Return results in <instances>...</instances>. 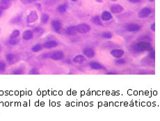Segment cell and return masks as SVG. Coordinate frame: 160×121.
Listing matches in <instances>:
<instances>
[{"label":"cell","mask_w":160,"mask_h":121,"mask_svg":"<svg viewBox=\"0 0 160 121\" xmlns=\"http://www.w3.org/2000/svg\"><path fill=\"white\" fill-rule=\"evenodd\" d=\"M112 15L109 11H104L101 15V19L102 21H104V22L109 21L112 19Z\"/></svg>","instance_id":"obj_17"},{"label":"cell","mask_w":160,"mask_h":121,"mask_svg":"<svg viewBox=\"0 0 160 121\" xmlns=\"http://www.w3.org/2000/svg\"><path fill=\"white\" fill-rule=\"evenodd\" d=\"M76 29H77V33H80V34H86L91 31V26L87 24L83 23V24H79L76 26Z\"/></svg>","instance_id":"obj_2"},{"label":"cell","mask_w":160,"mask_h":121,"mask_svg":"<svg viewBox=\"0 0 160 121\" xmlns=\"http://www.w3.org/2000/svg\"><path fill=\"white\" fill-rule=\"evenodd\" d=\"M64 53L61 51H57L53 52L52 53L50 54V58L53 60H62L64 58Z\"/></svg>","instance_id":"obj_7"},{"label":"cell","mask_w":160,"mask_h":121,"mask_svg":"<svg viewBox=\"0 0 160 121\" xmlns=\"http://www.w3.org/2000/svg\"><path fill=\"white\" fill-rule=\"evenodd\" d=\"M152 13V10L150 8H148V7H145V8H142L141 10H140L138 14V16L140 18L144 19L148 17L149 15H150Z\"/></svg>","instance_id":"obj_4"},{"label":"cell","mask_w":160,"mask_h":121,"mask_svg":"<svg viewBox=\"0 0 160 121\" xmlns=\"http://www.w3.org/2000/svg\"><path fill=\"white\" fill-rule=\"evenodd\" d=\"M58 46V43L56 42V41L54 40H50V41H48L45 42L43 45V47L44 49H53V48L56 47Z\"/></svg>","instance_id":"obj_12"},{"label":"cell","mask_w":160,"mask_h":121,"mask_svg":"<svg viewBox=\"0 0 160 121\" xmlns=\"http://www.w3.org/2000/svg\"><path fill=\"white\" fill-rule=\"evenodd\" d=\"M148 1H149V2H154L155 0H148Z\"/></svg>","instance_id":"obj_39"},{"label":"cell","mask_w":160,"mask_h":121,"mask_svg":"<svg viewBox=\"0 0 160 121\" xmlns=\"http://www.w3.org/2000/svg\"><path fill=\"white\" fill-rule=\"evenodd\" d=\"M128 2L132 3V4H138L141 2V0H128Z\"/></svg>","instance_id":"obj_33"},{"label":"cell","mask_w":160,"mask_h":121,"mask_svg":"<svg viewBox=\"0 0 160 121\" xmlns=\"http://www.w3.org/2000/svg\"><path fill=\"white\" fill-rule=\"evenodd\" d=\"M56 10L59 13H64L67 10V5L66 4H61L57 7Z\"/></svg>","instance_id":"obj_20"},{"label":"cell","mask_w":160,"mask_h":121,"mask_svg":"<svg viewBox=\"0 0 160 121\" xmlns=\"http://www.w3.org/2000/svg\"><path fill=\"white\" fill-rule=\"evenodd\" d=\"M39 73V70L37 67L31 68V70L29 71V74L30 75H38Z\"/></svg>","instance_id":"obj_27"},{"label":"cell","mask_w":160,"mask_h":121,"mask_svg":"<svg viewBox=\"0 0 160 121\" xmlns=\"http://www.w3.org/2000/svg\"><path fill=\"white\" fill-rule=\"evenodd\" d=\"M20 1L23 3H25V4H30V3L35 2L36 0H20Z\"/></svg>","instance_id":"obj_32"},{"label":"cell","mask_w":160,"mask_h":121,"mask_svg":"<svg viewBox=\"0 0 160 121\" xmlns=\"http://www.w3.org/2000/svg\"><path fill=\"white\" fill-rule=\"evenodd\" d=\"M12 73L13 74H14V75H21V74H24V73H25V68H17L16 69L13 70Z\"/></svg>","instance_id":"obj_22"},{"label":"cell","mask_w":160,"mask_h":121,"mask_svg":"<svg viewBox=\"0 0 160 121\" xmlns=\"http://www.w3.org/2000/svg\"><path fill=\"white\" fill-rule=\"evenodd\" d=\"M49 19H50V17L49 15L47 14H43L41 16V22L43 24H46L49 21Z\"/></svg>","instance_id":"obj_28"},{"label":"cell","mask_w":160,"mask_h":121,"mask_svg":"<svg viewBox=\"0 0 160 121\" xmlns=\"http://www.w3.org/2000/svg\"><path fill=\"white\" fill-rule=\"evenodd\" d=\"M33 31L31 30H27V31H24V33H22V39L27 40V41L33 38Z\"/></svg>","instance_id":"obj_15"},{"label":"cell","mask_w":160,"mask_h":121,"mask_svg":"<svg viewBox=\"0 0 160 121\" xmlns=\"http://www.w3.org/2000/svg\"><path fill=\"white\" fill-rule=\"evenodd\" d=\"M20 20H21V16H17L15 17H14V18L12 20H11V22H12V24H16V23L20 22Z\"/></svg>","instance_id":"obj_31"},{"label":"cell","mask_w":160,"mask_h":121,"mask_svg":"<svg viewBox=\"0 0 160 121\" xmlns=\"http://www.w3.org/2000/svg\"><path fill=\"white\" fill-rule=\"evenodd\" d=\"M43 49V45L40 44H35L32 47V51L34 52V53H37V52L40 51Z\"/></svg>","instance_id":"obj_23"},{"label":"cell","mask_w":160,"mask_h":121,"mask_svg":"<svg viewBox=\"0 0 160 121\" xmlns=\"http://www.w3.org/2000/svg\"><path fill=\"white\" fill-rule=\"evenodd\" d=\"M20 39H18L17 37H16V38H10L9 40H8V42H9V44H11V45L14 46L20 42Z\"/></svg>","instance_id":"obj_25"},{"label":"cell","mask_w":160,"mask_h":121,"mask_svg":"<svg viewBox=\"0 0 160 121\" xmlns=\"http://www.w3.org/2000/svg\"><path fill=\"white\" fill-rule=\"evenodd\" d=\"M35 6H37V8H38V9H39V8H40V10H41V5H40V4H35Z\"/></svg>","instance_id":"obj_36"},{"label":"cell","mask_w":160,"mask_h":121,"mask_svg":"<svg viewBox=\"0 0 160 121\" xmlns=\"http://www.w3.org/2000/svg\"><path fill=\"white\" fill-rule=\"evenodd\" d=\"M91 22L94 24L97 25V26H103V24H102V21H101V19L98 15H96V16H93L92 17Z\"/></svg>","instance_id":"obj_18"},{"label":"cell","mask_w":160,"mask_h":121,"mask_svg":"<svg viewBox=\"0 0 160 121\" xmlns=\"http://www.w3.org/2000/svg\"><path fill=\"white\" fill-rule=\"evenodd\" d=\"M73 2H77V1H78V0H72Z\"/></svg>","instance_id":"obj_41"},{"label":"cell","mask_w":160,"mask_h":121,"mask_svg":"<svg viewBox=\"0 0 160 121\" xmlns=\"http://www.w3.org/2000/svg\"><path fill=\"white\" fill-rule=\"evenodd\" d=\"M141 29V26L135 23H129L125 26V30L128 32H137Z\"/></svg>","instance_id":"obj_5"},{"label":"cell","mask_w":160,"mask_h":121,"mask_svg":"<svg viewBox=\"0 0 160 121\" xmlns=\"http://www.w3.org/2000/svg\"><path fill=\"white\" fill-rule=\"evenodd\" d=\"M111 2H116V1H118V0H110Z\"/></svg>","instance_id":"obj_40"},{"label":"cell","mask_w":160,"mask_h":121,"mask_svg":"<svg viewBox=\"0 0 160 121\" xmlns=\"http://www.w3.org/2000/svg\"><path fill=\"white\" fill-rule=\"evenodd\" d=\"M33 33H35L37 35H39V36H40V35H42L44 33V30L43 28H41V27H35V29H33Z\"/></svg>","instance_id":"obj_21"},{"label":"cell","mask_w":160,"mask_h":121,"mask_svg":"<svg viewBox=\"0 0 160 121\" xmlns=\"http://www.w3.org/2000/svg\"><path fill=\"white\" fill-rule=\"evenodd\" d=\"M38 19V15L37 12L35 10H32L27 15V22L28 24H31V23L35 22V21H37Z\"/></svg>","instance_id":"obj_3"},{"label":"cell","mask_w":160,"mask_h":121,"mask_svg":"<svg viewBox=\"0 0 160 121\" xmlns=\"http://www.w3.org/2000/svg\"><path fill=\"white\" fill-rule=\"evenodd\" d=\"M2 13H3V10H2V8H0V17L2 15Z\"/></svg>","instance_id":"obj_37"},{"label":"cell","mask_w":160,"mask_h":121,"mask_svg":"<svg viewBox=\"0 0 160 121\" xmlns=\"http://www.w3.org/2000/svg\"><path fill=\"white\" fill-rule=\"evenodd\" d=\"M110 54L114 57V58H121L123 56V55L125 54V51L123 49H113L111 50V51L110 52Z\"/></svg>","instance_id":"obj_10"},{"label":"cell","mask_w":160,"mask_h":121,"mask_svg":"<svg viewBox=\"0 0 160 121\" xmlns=\"http://www.w3.org/2000/svg\"><path fill=\"white\" fill-rule=\"evenodd\" d=\"M6 65L4 62L0 61V73H4L6 71Z\"/></svg>","instance_id":"obj_29"},{"label":"cell","mask_w":160,"mask_h":121,"mask_svg":"<svg viewBox=\"0 0 160 121\" xmlns=\"http://www.w3.org/2000/svg\"><path fill=\"white\" fill-rule=\"evenodd\" d=\"M125 60L123 59V58H118L116 61H115V64L117 65H123L125 64Z\"/></svg>","instance_id":"obj_30"},{"label":"cell","mask_w":160,"mask_h":121,"mask_svg":"<svg viewBox=\"0 0 160 121\" xmlns=\"http://www.w3.org/2000/svg\"><path fill=\"white\" fill-rule=\"evenodd\" d=\"M73 61L75 63L77 64H83L84 62H85L86 61V58L84 55H77V56H75L73 59Z\"/></svg>","instance_id":"obj_13"},{"label":"cell","mask_w":160,"mask_h":121,"mask_svg":"<svg viewBox=\"0 0 160 121\" xmlns=\"http://www.w3.org/2000/svg\"><path fill=\"white\" fill-rule=\"evenodd\" d=\"M155 54L154 51H150V58H152V59H155Z\"/></svg>","instance_id":"obj_35"},{"label":"cell","mask_w":160,"mask_h":121,"mask_svg":"<svg viewBox=\"0 0 160 121\" xmlns=\"http://www.w3.org/2000/svg\"><path fill=\"white\" fill-rule=\"evenodd\" d=\"M150 29H151L153 32L155 31V23H152V24H151V26H150Z\"/></svg>","instance_id":"obj_34"},{"label":"cell","mask_w":160,"mask_h":121,"mask_svg":"<svg viewBox=\"0 0 160 121\" xmlns=\"http://www.w3.org/2000/svg\"><path fill=\"white\" fill-rule=\"evenodd\" d=\"M51 25L53 30H54L56 33H61V30H62V24L59 20H53L51 22Z\"/></svg>","instance_id":"obj_6"},{"label":"cell","mask_w":160,"mask_h":121,"mask_svg":"<svg viewBox=\"0 0 160 121\" xmlns=\"http://www.w3.org/2000/svg\"><path fill=\"white\" fill-rule=\"evenodd\" d=\"M107 74H116V73H115V72H109Z\"/></svg>","instance_id":"obj_38"},{"label":"cell","mask_w":160,"mask_h":121,"mask_svg":"<svg viewBox=\"0 0 160 121\" xmlns=\"http://www.w3.org/2000/svg\"><path fill=\"white\" fill-rule=\"evenodd\" d=\"M110 10L111 13L114 14H118V13H121L124 10V8L120 4H114L111 6Z\"/></svg>","instance_id":"obj_9"},{"label":"cell","mask_w":160,"mask_h":121,"mask_svg":"<svg viewBox=\"0 0 160 121\" xmlns=\"http://www.w3.org/2000/svg\"><path fill=\"white\" fill-rule=\"evenodd\" d=\"M20 35V32L18 30H15L11 33L10 35V38H16V37H18Z\"/></svg>","instance_id":"obj_26"},{"label":"cell","mask_w":160,"mask_h":121,"mask_svg":"<svg viewBox=\"0 0 160 121\" xmlns=\"http://www.w3.org/2000/svg\"><path fill=\"white\" fill-rule=\"evenodd\" d=\"M67 34L69 35H75L76 33H77V29H76V26H70L66 29Z\"/></svg>","instance_id":"obj_19"},{"label":"cell","mask_w":160,"mask_h":121,"mask_svg":"<svg viewBox=\"0 0 160 121\" xmlns=\"http://www.w3.org/2000/svg\"><path fill=\"white\" fill-rule=\"evenodd\" d=\"M101 36H102V38H104V39H111V38H112L113 34H112V33H111V32L106 31V32H104V33H102Z\"/></svg>","instance_id":"obj_24"},{"label":"cell","mask_w":160,"mask_h":121,"mask_svg":"<svg viewBox=\"0 0 160 121\" xmlns=\"http://www.w3.org/2000/svg\"><path fill=\"white\" fill-rule=\"evenodd\" d=\"M82 53H83V55L85 56L86 58H93L95 55H96V52L94 51L92 48H85L84 49L83 51H82Z\"/></svg>","instance_id":"obj_8"},{"label":"cell","mask_w":160,"mask_h":121,"mask_svg":"<svg viewBox=\"0 0 160 121\" xmlns=\"http://www.w3.org/2000/svg\"><path fill=\"white\" fill-rule=\"evenodd\" d=\"M136 49L139 51H152L153 47L150 43L147 42H140L136 44Z\"/></svg>","instance_id":"obj_1"},{"label":"cell","mask_w":160,"mask_h":121,"mask_svg":"<svg viewBox=\"0 0 160 121\" xmlns=\"http://www.w3.org/2000/svg\"><path fill=\"white\" fill-rule=\"evenodd\" d=\"M89 67L93 70H105V68L102 64L98 62H91L89 63Z\"/></svg>","instance_id":"obj_11"},{"label":"cell","mask_w":160,"mask_h":121,"mask_svg":"<svg viewBox=\"0 0 160 121\" xmlns=\"http://www.w3.org/2000/svg\"><path fill=\"white\" fill-rule=\"evenodd\" d=\"M6 60L9 64H13L17 61V56L13 53H8L6 55Z\"/></svg>","instance_id":"obj_14"},{"label":"cell","mask_w":160,"mask_h":121,"mask_svg":"<svg viewBox=\"0 0 160 121\" xmlns=\"http://www.w3.org/2000/svg\"><path fill=\"white\" fill-rule=\"evenodd\" d=\"M11 5L10 0H1L0 2V8L2 10H7L8 8H10Z\"/></svg>","instance_id":"obj_16"}]
</instances>
